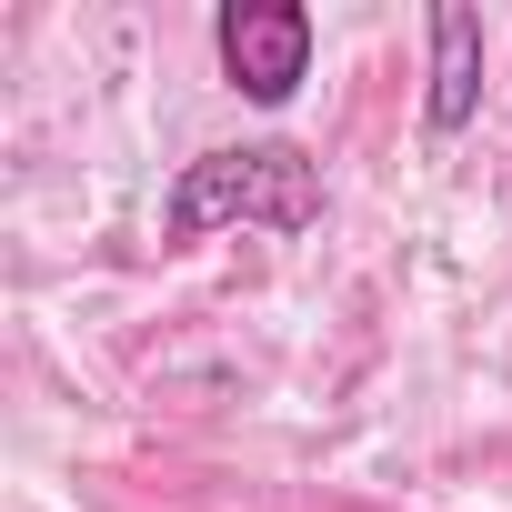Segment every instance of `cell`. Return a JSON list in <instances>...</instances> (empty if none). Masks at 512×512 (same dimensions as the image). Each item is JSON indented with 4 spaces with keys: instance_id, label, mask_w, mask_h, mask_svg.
Listing matches in <instances>:
<instances>
[{
    "instance_id": "obj_1",
    "label": "cell",
    "mask_w": 512,
    "mask_h": 512,
    "mask_svg": "<svg viewBox=\"0 0 512 512\" xmlns=\"http://www.w3.org/2000/svg\"><path fill=\"white\" fill-rule=\"evenodd\" d=\"M221 221H262V231H312L322 221V171L292 151V141H241V151H201L181 161L171 201H161V231L171 241H201Z\"/></svg>"
},
{
    "instance_id": "obj_2",
    "label": "cell",
    "mask_w": 512,
    "mask_h": 512,
    "mask_svg": "<svg viewBox=\"0 0 512 512\" xmlns=\"http://www.w3.org/2000/svg\"><path fill=\"white\" fill-rule=\"evenodd\" d=\"M211 41H221L231 91L262 101V111H282L302 91V71H312V11L302 0H231V11L211 21Z\"/></svg>"
},
{
    "instance_id": "obj_3",
    "label": "cell",
    "mask_w": 512,
    "mask_h": 512,
    "mask_svg": "<svg viewBox=\"0 0 512 512\" xmlns=\"http://www.w3.org/2000/svg\"><path fill=\"white\" fill-rule=\"evenodd\" d=\"M472 111H482V11L442 0V11H432V91H422V121L452 141Z\"/></svg>"
}]
</instances>
